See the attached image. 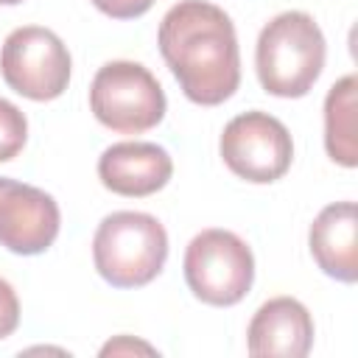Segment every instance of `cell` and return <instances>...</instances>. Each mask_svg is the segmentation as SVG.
I'll return each instance as SVG.
<instances>
[{"instance_id":"cell-2","label":"cell","mask_w":358,"mask_h":358,"mask_svg":"<svg viewBox=\"0 0 358 358\" xmlns=\"http://www.w3.org/2000/svg\"><path fill=\"white\" fill-rule=\"evenodd\" d=\"M324 56L327 45L316 20L305 11H282L257 36L255 70L268 95L302 98L319 81Z\"/></svg>"},{"instance_id":"cell-4","label":"cell","mask_w":358,"mask_h":358,"mask_svg":"<svg viewBox=\"0 0 358 358\" xmlns=\"http://www.w3.org/2000/svg\"><path fill=\"white\" fill-rule=\"evenodd\" d=\"M165 92L140 62H106L90 84V109L117 134H143L165 117Z\"/></svg>"},{"instance_id":"cell-1","label":"cell","mask_w":358,"mask_h":358,"mask_svg":"<svg viewBox=\"0 0 358 358\" xmlns=\"http://www.w3.org/2000/svg\"><path fill=\"white\" fill-rule=\"evenodd\" d=\"M159 53L187 101L218 106L241 84V50L229 14L207 0H179L157 31Z\"/></svg>"},{"instance_id":"cell-5","label":"cell","mask_w":358,"mask_h":358,"mask_svg":"<svg viewBox=\"0 0 358 358\" xmlns=\"http://www.w3.org/2000/svg\"><path fill=\"white\" fill-rule=\"evenodd\" d=\"M182 268L193 296L215 308L238 305L255 282V255L229 229H201L187 243Z\"/></svg>"},{"instance_id":"cell-12","label":"cell","mask_w":358,"mask_h":358,"mask_svg":"<svg viewBox=\"0 0 358 358\" xmlns=\"http://www.w3.org/2000/svg\"><path fill=\"white\" fill-rule=\"evenodd\" d=\"M355 98H358V78L352 73L338 78L324 98V151L333 162L344 168L358 165Z\"/></svg>"},{"instance_id":"cell-16","label":"cell","mask_w":358,"mask_h":358,"mask_svg":"<svg viewBox=\"0 0 358 358\" xmlns=\"http://www.w3.org/2000/svg\"><path fill=\"white\" fill-rule=\"evenodd\" d=\"M131 352L154 355L157 350H154L151 344H145V341L131 338V336H117V338H112L109 344H103V347H101V355H131Z\"/></svg>"},{"instance_id":"cell-9","label":"cell","mask_w":358,"mask_h":358,"mask_svg":"<svg viewBox=\"0 0 358 358\" xmlns=\"http://www.w3.org/2000/svg\"><path fill=\"white\" fill-rule=\"evenodd\" d=\"M173 173L171 154L145 140H126L109 145L98 159V179L106 190L129 199H143L168 185Z\"/></svg>"},{"instance_id":"cell-3","label":"cell","mask_w":358,"mask_h":358,"mask_svg":"<svg viewBox=\"0 0 358 358\" xmlns=\"http://www.w3.org/2000/svg\"><path fill=\"white\" fill-rule=\"evenodd\" d=\"M168 260L165 227L137 210L109 213L92 235V263L112 288L148 285Z\"/></svg>"},{"instance_id":"cell-10","label":"cell","mask_w":358,"mask_h":358,"mask_svg":"<svg viewBox=\"0 0 358 358\" xmlns=\"http://www.w3.org/2000/svg\"><path fill=\"white\" fill-rule=\"evenodd\" d=\"M246 347L252 355H308L313 347V319L308 308L294 296H274L263 302L246 327Z\"/></svg>"},{"instance_id":"cell-7","label":"cell","mask_w":358,"mask_h":358,"mask_svg":"<svg viewBox=\"0 0 358 358\" xmlns=\"http://www.w3.org/2000/svg\"><path fill=\"white\" fill-rule=\"evenodd\" d=\"M218 148L224 165L252 185L282 179L294 159V140L285 123L260 109L235 115L224 126Z\"/></svg>"},{"instance_id":"cell-8","label":"cell","mask_w":358,"mask_h":358,"mask_svg":"<svg viewBox=\"0 0 358 358\" xmlns=\"http://www.w3.org/2000/svg\"><path fill=\"white\" fill-rule=\"evenodd\" d=\"M62 227L59 204L42 187L0 176V246L14 255H42Z\"/></svg>"},{"instance_id":"cell-14","label":"cell","mask_w":358,"mask_h":358,"mask_svg":"<svg viewBox=\"0 0 358 358\" xmlns=\"http://www.w3.org/2000/svg\"><path fill=\"white\" fill-rule=\"evenodd\" d=\"M20 324V299L8 280L0 277V341L8 338Z\"/></svg>"},{"instance_id":"cell-6","label":"cell","mask_w":358,"mask_h":358,"mask_svg":"<svg viewBox=\"0 0 358 358\" xmlns=\"http://www.w3.org/2000/svg\"><path fill=\"white\" fill-rule=\"evenodd\" d=\"M67 45L42 25L14 28L0 48L3 81L28 101H53L70 84Z\"/></svg>"},{"instance_id":"cell-11","label":"cell","mask_w":358,"mask_h":358,"mask_svg":"<svg viewBox=\"0 0 358 358\" xmlns=\"http://www.w3.org/2000/svg\"><path fill=\"white\" fill-rule=\"evenodd\" d=\"M308 246L316 266L338 280L355 282L358 280V210L355 201H336L327 204L310 224Z\"/></svg>"},{"instance_id":"cell-15","label":"cell","mask_w":358,"mask_h":358,"mask_svg":"<svg viewBox=\"0 0 358 358\" xmlns=\"http://www.w3.org/2000/svg\"><path fill=\"white\" fill-rule=\"evenodd\" d=\"M90 3L112 20H134L154 6V0H90Z\"/></svg>"},{"instance_id":"cell-13","label":"cell","mask_w":358,"mask_h":358,"mask_svg":"<svg viewBox=\"0 0 358 358\" xmlns=\"http://www.w3.org/2000/svg\"><path fill=\"white\" fill-rule=\"evenodd\" d=\"M28 140V120L11 101L0 98V162L14 159Z\"/></svg>"},{"instance_id":"cell-17","label":"cell","mask_w":358,"mask_h":358,"mask_svg":"<svg viewBox=\"0 0 358 358\" xmlns=\"http://www.w3.org/2000/svg\"><path fill=\"white\" fill-rule=\"evenodd\" d=\"M17 3H22V0H0V6H17Z\"/></svg>"}]
</instances>
